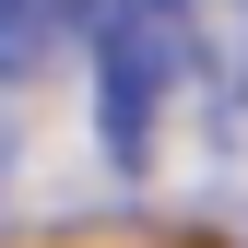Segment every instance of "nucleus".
<instances>
[{
  "label": "nucleus",
  "instance_id": "f257e3e1",
  "mask_svg": "<svg viewBox=\"0 0 248 248\" xmlns=\"http://www.w3.org/2000/svg\"><path fill=\"white\" fill-rule=\"evenodd\" d=\"M83 47H95V107H107V166H154V118L189 71V0H83Z\"/></svg>",
  "mask_w": 248,
  "mask_h": 248
},
{
  "label": "nucleus",
  "instance_id": "f03ea898",
  "mask_svg": "<svg viewBox=\"0 0 248 248\" xmlns=\"http://www.w3.org/2000/svg\"><path fill=\"white\" fill-rule=\"evenodd\" d=\"M71 12L83 0H0V71H36V59L71 36Z\"/></svg>",
  "mask_w": 248,
  "mask_h": 248
},
{
  "label": "nucleus",
  "instance_id": "7ed1b4c3",
  "mask_svg": "<svg viewBox=\"0 0 248 248\" xmlns=\"http://www.w3.org/2000/svg\"><path fill=\"white\" fill-rule=\"evenodd\" d=\"M0 189H12V71H0Z\"/></svg>",
  "mask_w": 248,
  "mask_h": 248
},
{
  "label": "nucleus",
  "instance_id": "20e7f679",
  "mask_svg": "<svg viewBox=\"0 0 248 248\" xmlns=\"http://www.w3.org/2000/svg\"><path fill=\"white\" fill-rule=\"evenodd\" d=\"M236 95H248V12H236Z\"/></svg>",
  "mask_w": 248,
  "mask_h": 248
},
{
  "label": "nucleus",
  "instance_id": "39448f33",
  "mask_svg": "<svg viewBox=\"0 0 248 248\" xmlns=\"http://www.w3.org/2000/svg\"><path fill=\"white\" fill-rule=\"evenodd\" d=\"M225 12H248V0H225Z\"/></svg>",
  "mask_w": 248,
  "mask_h": 248
}]
</instances>
